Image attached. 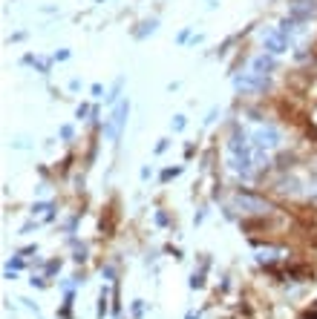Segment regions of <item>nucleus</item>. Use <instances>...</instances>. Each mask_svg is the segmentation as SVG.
Here are the masks:
<instances>
[{
    "label": "nucleus",
    "instance_id": "nucleus-1",
    "mask_svg": "<svg viewBox=\"0 0 317 319\" xmlns=\"http://www.w3.org/2000/svg\"><path fill=\"white\" fill-rule=\"evenodd\" d=\"M280 130L274 124H265V126H259L257 132L251 136V150H254V161L257 164H268V152L271 150H277L280 147Z\"/></svg>",
    "mask_w": 317,
    "mask_h": 319
},
{
    "label": "nucleus",
    "instance_id": "nucleus-2",
    "mask_svg": "<svg viewBox=\"0 0 317 319\" xmlns=\"http://www.w3.org/2000/svg\"><path fill=\"white\" fill-rule=\"evenodd\" d=\"M234 207H239V213H248V216H268V213H274L271 202H265L262 196L248 193V190H236L234 193Z\"/></svg>",
    "mask_w": 317,
    "mask_h": 319
},
{
    "label": "nucleus",
    "instance_id": "nucleus-3",
    "mask_svg": "<svg viewBox=\"0 0 317 319\" xmlns=\"http://www.w3.org/2000/svg\"><path fill=\"white\" fill-rule=\"evenodd\" d=\"M127 115H130V101H118L113 115H110V121H107V126H104V136L110 138V141H118V138H121V130L127 124Z\"/></svg>",
    "mask_w": 317,
    "mask_h": 319
},
{
    "label": "nucleus",
    "instance_id": "nucleus-4",
    "mask_svg": "<svg viewBox=\"0 0 317 319\" xmlns=\"http://www.w3.org/2000/svg\"><path fill=\"white\" fill-rule=\"evenodd\" d=\"M234 86H236V92H242V95H257V92H265V90H268V75L245 72V75L234 78Z\"/></svg>",
    "mask_w": 317,
    "mask_h": 319
},
{
    "label": "nucleus",
    "instance_id": "nucleus-5",
    "mask_svg": "<svg viewBox=\"0 0 317 319\" xmlns=\"http://www.w3.org/2000/svg\"><path fill=\"white\" fill-rule=\"evenodd\" d=\"M262 49L268 52V55H282V52H288V34L277 29V32H268L262 38Z\"/></svg>",
    "mask_w": 317,
    "mask_h": 319
},
{
    "label": "nucleus",
    "instance_id": "nucleus-6",
    "mask_svg": "<svg viewBox=\"0 0 317 319\" xmlns=\"http://www.w3.org/2000/svg\"><path fill=\"white\" fill-rule=\"evenodd\" d=\"M277 69V55H268V52H262L251 60V72H257V75H271Z\"/></svg>",
    "mask_w": 317,
    "mask_h": 319
},
{
    "label": "nucleus",
    "instance_id": "nucleus-7",
    "mask_svg": "<svg viewBox=\"0 0 317 319\" xmlns=\"http://www.w3.org/2000/svg\"><path fill=\"white\" fill-rule=\"evenodd\" d=\"M24 64H29V66H35L41 75H49V66H52V58H38V55H26L24 58Z\"/></svg>",
    "mask_w": 317,
    "mask_h": 319
},
{
    "label": "nucleus",
    "instance_id": "nucleus-8",
    "mask_svg": "<svg viewBox=\"0 0 317 319\" xmlns=\"http://www.w3.org/2000/svg\"><path fill=\"white\" fill-rule=\"evenodd\" d=\"M156 29H159V18H150V20L141 23V29H136L133 34H136V40H144V38H147V34H153Z\"/></svg>",
    "mask_w": 317,
    "mask_h": 319
},
{
    "label": "nucleus",
    "instance_id": "nucleus-9",
    "mask_svg": "<svg viewBox=\"0 0 317 319\" xmlns=\"http://www.w3.org/2000/svg\"><path fill=\"white\" fill-rule=\"evenodd\" d=\"M280 248H265V250H259L257 253V262H262V264H271V262H277L280 259Z\"/></svg>",
    "mask_w": 317,
    "mask_h": 319
},
{
    "label": "nucleus",
    "instance_id": "nucleus-10",
    "mask_svg": "<svg viewBox=\"0 0 317 319\" xmlns=\"http://www.w3.org/2000/svg\"><path fill=\"white\" fill-rule=\"evenodd\" d=\"M121 86H124V78H118L116 84H113V90H110V95H107V104H116L118 95H121Z\"/></svg>",
    "mask_w": 317,
    "mask_h": 319
},
{
    "label": "nucleus",
    "instance_id": "nucleus-11",
    "mask_svg": "<svg viewBox=\"0 0 317 319\" xmlns=\"http://www.w3.org/2000/svg\"><path fill=\"white\" fill-rule=\"evenodd\" d=\"M185 126H188V118H185V115H173V121H170V130H173V132H182Z\"/></svg>",
    "mask_w": 317,
    "mask_h": 319
},
{
    "label": "nucleus",
    "instance_id": "nucleus-12",
    "mask_svg": "<svg viewBox=\"0 0 317 319\" xmlns=\"http://www.w3.org/2000/svg\"><path fill=\"white\" fill-rule=\"evenodd\" d=\"M202 285H205V270H199V274L193 270V276H190V288H202Z\"/></svg>",
    "mask_w": 317,
    "mask_h": 319
},
{
    "label": "nucleus",
    "instance_id": "nucleus-13",
    "mask_svg": "<svg viewBox=\"0 0 317 319\" xmlns=\"http://www.w3.org/2000/svg\"><path fill=\"white\" fill-rule=\"evenodd\" d=\"M179 172H182V167H170V170L162 172V182H170V178H176Z\"/></svg>",
    "mask_w": 317,
    "mask_h": 319
},
{
    "label": "nucleus",
    "instance_id": "nucleus-14",
    "mask_svg": "<svg viewBox=\"0 0 317 319\" xmlns=\"http://www.w3.org/2000/svg\"><path fill=\"white\" fill-rule=\"evenodd\" d=\"M87 115H90V104H81V106L75 110V118L81 121V118H87Z\"/></svg>",
    "mask_w": 317,
    "mask_h": 319
},
{
    "label": "nucleus",
    "instance_id": "nucleus-15",
    "mask_svg": "<svg viewBox=\"0 0 317 319\" xmlns=\"http://www.w3.org/2000/svg\"><path fill=\"white\" fill-rule=\"evenodd\" d=\"M72 136H75V130H72L70 124H67V126H61V138H64V141H70Z\"/></svg>",
    "mask_w": 317,
    "mask_h": 319
},
{
    "label": "nucleus",
    "instance_id": "nucleus-16",
    "mask_svg": "<svg viewBox=\"0 0 317 319\" xmlns=\"http://www.w3.org/2000/svg\"><path fill=\"white\" fill-rule=\"evenodd\" d=\"M67 58H70V49H61V52H55V55H52V60H67Z\"/></svg>",
    "mask_w": 317,
    "mask_h": 319
},
{
    "label": "nucleus",
    "instance_id": "nucleus-17",
    "mask_svg": "<svg viewBox=\"0 0 317 319\" xmlns=\"http://www.w3.org/2000/svg\"><path fill=\"white\" fill-rule=\"evenodd\" d=\"M107 314V296L101 294V299H98V316H104Z\"/></svg>",
    "mask_w": 317,
    "mask_h": 319
},
{
    "label": "nucleus",
    "instance_id": "nucleus-18",
    "mask_svg": "<svg viewBox=\"0 0 317 319\" xmlns=\"http://www.w3.org/2000/svg\"><path fill=\"white\" fill-rule=\"evenodd\" d=\"M167 147H170V141H167V138H162V141H159V144H156V152H159V156H162V152H165Z\"/></svg>",
    "mask_w": 317,
    "mask_h": 319
},
{
    "label": "nucleus",
    "instance_id": "nucleus-19",
    "mask_svg": "<svg viewBox=\"0 0 317 319\" xmlns=\"http://www.w3.org/2000/svg\"><path fill=\"white\" fill-rule=\"evenodd\" d=\"M188 38H190V26H188V29H182V32H179V38H176V40H179V44H185Z\"/></svg>",
    "mask_w": 317,
    "mask_h": 319
},
{
    "label": "nucleus",
    "instance_id": "nucleus-20",
    "mask_svg": "<svg viewBox=\"0 0 317 319\" xmlns=\"http://www.w3.org/2000/svg\"><path fill=\"white\" fill-rule=\"evenodd\" d=\"M90 92H93V98H101V92H104V86H101V84H93V90H90Z\"/></svg>",
    "mask_w": 317,
    "mask_h": 319
},
{
    "label": "nucleus",
    "instance_id": "nucleus-21",
    "mask_svg": "<svg viewBox=\"0 0 317 319\" xmlns=\"http://www.w3.org/2000/svg\"><path fill=\"white\" fill-rule=\"evenodd\" d=\"M216 115H219V110H216V106H213L211 112H208V118H205V124H211V121H216Z\"/></svg>",
    "mask_w": 317,
    "mask_h": 319
},
{
    "label": "nucleus",
    "instance_id": "nucleus-22",
    "mask_svg": "<svg viewBox=\"0 0 317 319\" xmlns=\"http://www.w3.org/2000/svg\"><path fill=\"white\" fill-rule=\"evenodd\" d=\"M308 198H311V204H317V190H314L311 196H308Z\"/></svg>",
    "mask_w": 317,
    "mask_h": 319
}]
</instances>
